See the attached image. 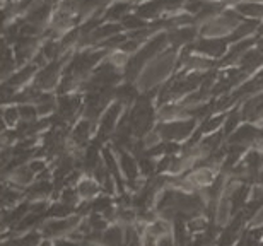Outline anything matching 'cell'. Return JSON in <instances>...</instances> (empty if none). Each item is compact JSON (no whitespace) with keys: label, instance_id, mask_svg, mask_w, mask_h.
<instances>
[{"label":"cell","instance_id":"cell-39","mask_svg":"<svg viewBox=\"0 0 263 246\" xmlns=\"http://www.w3.org/2000/svg\"><path fill=\"white\" fill-rule=\"evenodd\" d=\"M29 169L31 171H40V169H43V163H33L29 166Z\"/></svg>","mask_w":263,"mask_h":246},{"label":"cell","instance_id":"cell-34","mask_svg":"<svg viewBox=\"0 0 263 246\" xmlns=\"http://www.w3.org/2000/svg\"><path fill=\"white\" fill-rule=\"evenodd\" d=\"M17 193H14V192H10V190H4V203H5V205H7V203L9 202H15V200H17Z\"/></svg>","mask_w":263,"mask_h":246},{"label":"cell","instance_id":"cell-32","mask_svg":"<svg viewBox=\"0 0 263 246\" xmlns=\"http://www.w3.org/2000/svg\"><path fill=\"white\" fill-rule=\"evenodd\" d=\"M62 198H64V203L65 205H73V203L77 202V195L73 190H65L64 195H62Z\"/></svg>","mask_w":263,"mask_h":246},{"label":"cell","instance_id":"cell-41","mask_svg":"<svg viewBox=\"0 0 263 246\" xmlns=\"http://www.w3.org/2000/svg\"><path fill=\"white\" fill-rule=\"evenodd\" d=\"M260 34H263V26H261V28H260Z\"/></svg>","mask_w":263,"mask_h":246},{"label":"cell","instance_id":"cell-23","mask_svg":"<svg viewBox=\"0 0 263 246\" xmlns=\"http://www.w3.org/2000/svg\"><path fill=\"white\" fill-rule=\"evenodd\" d=\"M239 118H241V115H239L238 109L231 113L229 117H228V120H226V130H224V132H226V134H231V132H233V128L236 127V125H238Z\"/></svg>","mask_w":263,"mask_h":246},{"label":"cell","instance_id":"cell-30","mask_svg":"<svg viewBox=\"0 0 263 246\" xmlns=\"http://www.w3.org/2000/svg\"><path fill=\"white\" fill-rule=\"evenodd\" d=\"M140 169L144 175H151L152 171H154V163H152V159L149 158H142L140 159Z\"/></svg>","mask_w":263,"mask_h":246},{"label":"cell","instance_id":"cell-17","mask_svg":"<svg viewBox=\"0 0 263 246\" xmlns=\"http://www.w3.org/2000/svg\"><path fill=\"white\" fill-rule=\"evenodd\" d=\"M89 123L87 122H82V123H79L77 125V128L73 130V134H72V137H73V142H77V144H82V142H86V139H87V135H89Z\"/></svg>","mask_w":263,"mask_h":246},{"label":"cell","instance_id":"cell-11","mask_svg":"<svg viewBox=\"0 0 263 246\" xmlns=\"http://www.w3.org/2000/svg\"><path fill=\"white\" fill-rule=\"evenodd\" d=\"M48 12H50V5L48 4H43V5H40V7L36 9V10H33V12H29L28 17H26V21H28V24L38 26V24H41L46 19Z\"/></svg>","mask_w":263,"mask_h":246},{"label":"cell","instance_id":"cell-7","mask_svg":"<svg viewBox=\"0 0 263 246\" xmlns=\"http://www.w3.org/2000/svg\"><path fill=\"white\" fill-rule=\"evenodd\" d=\"M193 36H195V29H193V28H183V29L173 31V33L167 34V40H170L175 46H181L183 43L192 41Z\"/></svg>","mask_w":263,"mask_h":246},{"label":"cell","instance_id":"cell-20","mask_svg":"<svg viewBox=\"0 0 263 246\" xmlns=\"http://www.w3.org/2000/svg\"><path fill=\"white\" fill-rule=\"evenodd\" d=\"M130 5L128 4H117L113 5V7H109V10L106 12V19H118L122 17V15L127 12Z\"/></svg>","mask_w":263,"mask_h":246},{"label":"cell","instance_id":"cell-40","mask_svg":"<svg viewBox=\"0 0 263 246\" xmlns=\"http://www.w3.org/2000/svg\"><path fill=\"white\" fill-rule=\"evenodd\" d=\"M57 246H79V244L72 243V241H59V243H57Z\"/></svg>","mask_w":263,"mask_h":246},{"label":"cell","instance_id":"cell-5","mask_svg":"<svg viewBox=\"0 0 263 246\" xmlns=\"http://www.w3.org/2000/svg\"><path fill=\"white\" fill-rule=\"evenodd\" d=\"M120 106L122 104H115V106L109 109L108 115L104 117L103 120V123H101V128H99V135H98V142L101 144L104 139H106V135H109V132H111V128H113V125H115V120H117L118 117V113H120Z\"/></svg>","mask_w":263,"mask_h":246},{"label":"cell","instance_id":"cell-6","mask_svg":"<svg viewBox=\"0 0 263 246\" xmlns=\"http://www.w3.org/2000/svg\"><path fill=\"white\" fill-rule=\"evenodd\" d=\"M79 104H81V98H77V96H64V98H60L59 115L64 120L72 118L73 113H76V109L79 108Z\"/></svg>","mask_w":263,"mask_h":246},{"label":"cell","instance_id":"cell-19","mask_svg":"<svg viewBox=\"0 0 263 246\" xmlns=\"http://www.w3.org/2000/svg\"><path fill=\"white\" fill-rule=\"evenodd\" d=\"M104 241L109 246H123V236L120 233V229H109L106 236H104Z\"/></svg>","mask_w":263,"mask_h":246},{"label":"cell","instance_id":"cell-26","mask_svg":"<svg viewBox=\"0 0 263 246\" xmlns=\"http://www.w3.org/2000/svg\"><path fill=\"white\" fill-rule=\"evenodd\" d=\"M109 205H111V200H109V198H98L96 202L91 203V211H96V212L104 211L106 212L109 209Z\"/></svg>","mask_w":263,"mask_h":246},{"label":"cell","instance_id":"cell-8","mask_svg":"<svg viewBox=\"0 0 263 246\" xmlns=\"http://www.w3.org/2000/svg\"><path fill=\"white\" fill-rule=\"evenodd\" d=\"M241 64H243V67H245V72H251L258 65L263 64V53L261 51H248V53L243 55Z\"/></svg>","mask_w":263,"mask_h":246},{"label":"cell","instance_id":"cell-2","mask_svg":"<svg viewBox=\"0 0 263 246\" xmlns=\"http://www.w3.org/2000/svg\"><path fill=\"white\" fill-rule=\"evenodd\" d=\"M226 45H228V40H202L193 48L202 51V53L220 56L226 51Z\"/></svg>","mask_w":263,"mask_h":246},{"label":"cell","instance_id":"cell-24","mask_svg":"<svg viewBox=\"0 0 263 246\" xmlns=\"http://www.w3.org/2000/svg\"><path fill=\"white\" fill-rule=\"evenodd\" d=\"M70 212V205H65V203H59V205H53L50 209V216H55V217H65L68 216Z\"/></svg>","mask_w":263,"mask_h":246},{"label":"cell","instance_id":"cell-37","mask_svg":"<svg viewBox=\"0 0 263 246\" xmlns=\"http://www.w3.org/2000/svg\"><path fill=\"white\" fill-rule=\"evenodd\" d=\"M15 117H17V113H15L14 108L12 109H7V111H5V122H7V123H14Z\"/></svg>","mask_w":263,"mask_h":246},{"label":"cell","instance_id":"cell-38","mask_svg":"<svg viewBox=\"0 0 263 246\" xmlns=\"http://www.w3.org/2000/svg\"><path fill=\"white\" fill-rule=\"evenodd\" d=\"M144 246H156V236L152 233H147V236L144 239Z\"/></svg>","mask_w":263,"mask_h":246},{"label":"cell","instance_id":"cell-21","mask_svg":"<svg viewBox=\"0 0 263 246\" xmlns=\"http://www.w3.org/2000/svg\"><path fill=\"white\" fill-rule=\"evenodd\" d=\"M104 161H106L108 171H111V175L115 176V180H117L118 186H122V180H120V175H118V167H117V163H115L113 156L109 154L108 150H104Z\"/></svg>","mask_w":263,"mask_h":246},{"label":"cell","instance_id":"cell-13","mask_svg":"<svg viewBox=\"0 0 263 246\" xmlns=\"http://www.w3.org/2000/svg\"><path fill=\"white\" fill-rule=\"evenodd\" d=\"M122 167H123L125 175L128 176V180L132 181V185H134V180L137 176V164H135V161L125 153H122Z\"/></svg>","mask_w":263,"mask_h":246},{"label":"cell","instance_id":"cell-31","mask_svg":"<svg viewBox=\"0 0 263 246\" xmlns=\"http://www.w3.org/2000/svg\"><path fill=\"white\" fill-rule=\"evenodd\" d=\"M19 113H21V117L28 118L29 122H31V120H34V117H36V109L31 108V106H21L19 108Z\"/></svg>","mask_w":263,"mask_h":246},{"label":"cell","instance_id":"cell-22","mask_svg":"<svg viewBox=\"0 0 263 246\" xmlns=\"http://www.w3.org/2000/svg\"><path fill=\"white\" fill-rule=\"evenodd\" d=\"M60 50H62V45H57L55 41H46L43 46V55L50 56V59H55Z\"/></svg>","mask_w":263,"mask_h":246},{"label":"cell","instance_id":"cell-9","mask_svg":"<svg viewBox=\"0 0 263 246\" xmlns=\"http://www.w3.org/2000/svg\"><path fill=\"white\" fill-rule=\"evenodd\" d=\"M246 195H248V185H241L238 186L236 190L233 192V195H231V212H236L238 209H241L245 205V202H246Z\"/></svg>","mask_w":263,"mask_h":246},{"label":"cell","instance_id":"cell-15","mask_svg":"<svg viewBox=\"0 0 263 246\" xmlns=\"http://www.w3.org/2000/svg\"><path fill=\"white\" fill-rule=\"evenodd\" d=\"M34 69H36L34 65H29V67H26V69H24V70H21L19 74H15V75H12V77H10L9 84H10V86H12V87H14V86H19V84H23V82H24L26 79H29V77L34 74Z\"/></svg>","mask_w":263,"mask_h":246},{"label":"cell","instance_id":"cell-16","mask_svg":"<svg viewBox=\"0 0 263 246\" xmlns=\"http://www.w3.org/2000/svg\"><path fill=\"white\" fill-rule=\"evenodd\" d=\"M50 183L48 181H40V183H36L34 186H31L29 190H28V197L29 198H36V197H43L46 195V193L50 192Z\"/></svg>","mask_w":263,"mask_h":246},{"label":"cell","instance_id":"cell-28","mask_svg":"<svg viewBox=\"0 0 263 246\" xmlns=\"http://www.w3.org/2000/svg\"><path fill=\"white\" fill-rule=\"evenodd\" d=\"M79 188H81V195H82V197H91V195H94V193H96V190H98L96 185H94L92 181H82V183H81V186H79Z\"/></svg>","mask_w":263,"mask_h":246},{"label":"cell","instance_id":"cell-14","mask_svg":"<svg viewBox=\"0 0 263 246\" xmlns=\"http://www.w3.org/2000/svg\"><path fill=\"white\" fill-rule=\"evenodd\" d=\"M256 26H258V21H246L245 24H241L239 28L234 31V34H231V38H228V41H236V40L243 38V36L251 33V31H253Z\"/></svg>","mask_w":263,"mask_h":246},{"label":"cell","instance_id":"cell-33","mask_svg":"<svg viewBox=\"0 0 263 246\" xmlns=\"http://www.w3.org/2000/svg\"><path fill=\"white\" fill-rule=\"evenodd\" d=\"M220 122H222V117H219V118H214V120H210V122H209L207 125H205V123L202 125V128H200L198 132H200V134H203V132H210V130L217 127V125H219Z\"/></svg>","mask_w":263,"mask_h":246},{"label":"cell","instance_id":"cell-27","mask_svg":"<svg viewBox=\"0 0 263 246\" xmlns=\"http://www.w3.org/2000/svg\"><path fill=\"white\" fill-rule=\"evenodd\" d=\"M238 9L241 10V12L250 14V15H263V7H260V5H255V4H250V5H239Z\"/></svg>","mask_w":263,"mask_h":246},{"label":"cell","instance_id":"cell-35","mask_svg":"<svg viewBox=\"0 0 263 246\" xmlns=\"http://www.w3.org/2000/svg\"><path fill=\"white\" fill-rule=\"evenodd\" d=\"M173 161H175V159H173V158H171V156H166V158H164V159H162V161H161V163H159V164H157V171L167 169V167H170V164L173 163Z\"/></svg>","mask_w":263,"mask_h":246},{"label":"cell","instance_id":"cell-3","mask_svg":"<svg viewBox=\"0 0 263 246\" xmlns=\"http://www.w3.org/2000/svg\"><path fill=\"white\" fill-rule=\"evenodd\" d=\"M258 137H261V132H258L255 127H251V125H246V127H241L238 132H236L233 137L229 139V142L233 145H245L253 142Z\"/></svg>","mask_w":263,"mask_h":246},{"label":"cell","instance_id":"cell-25","mask_svg":"<svg viewBox=\"0 0 263 246\" xmlns=\"http://www.w3.org/2000/svg\"><path fill=\"white\" fill-rule=\"evenodd\" d=\"M176 244L178 246H186V231L181 221L176 222Z\"/></svg>","mask_w":263,"mask_h":246},{"label":"cell","instance_id":"cell-36","mask_svg":"<svg viewBox=\"0 0 263 246\" xmlns=\"http://www.w3.org/2000/svg\"><path fill=\"white\" fill-rule=\"evenodd\" d=\"M137 46H139V41H137V40H132V41H128V43H122V50H125V51H132V50H135Z\"/></svg>","mask_w":263,"mask_h":246},{"label":"cell","instance_id":"cell-1","mask_svg":"<svg viewBox=\"0 0 263 246\" xmlns=\"http://www.w3.org/2000/svg\"><path fill=\"white\" fill-rule=\"evenodd\" d=\"M193 127H195L193 122H178V123L159 125L157 130H159V134L162 135V139L171 140V139H185L193 130Z\"/></svg>","mask_w":263,"mask_h":246},{"label":"cell","instance_id":"cell-18","mask_svg":"<svg viewBox=\"0 0 263 246\" xmlns=\"http://www.w3.org/2000/svg\"><path fill=\"white\" fill-rule=\"evenodd\" d=\"M123 26L125 28H130V29H145V23L142 21V17H139L137 14H128L125 15L123 19Z\"/></svg>","mask_w":263,"mask_h":246},{"label":"cell","instance_id":"cell-10","mask_svg":"<svg viewBox=\"0 0 263 246\" xmlns=\"http://www.w3.org/2000/svg\"><path fill=\"white\" fill-rule=\"evenodd\" d=\"M166 5L161 2H151V4H144L137 9V15L139 17H156L157 14L161 12V9H164Z\"/></svg>","mask_w":263,"mask_h":246},{"label":"cell","instance_id":"cell-12","mask_svg":"<svg viewBox=\"0 0 263 246\" xmlns=\"http://www.w3.org/2000/svg\"><path fill=\"white\" fill-rule=\"evenodd\" d=\"M251 45H253V40H245V41H241V43L234 45V46H233V50H231V53L222 60V65L231 64V62H234L241 53H246V48H250Z\"/></svg>","mask_w":263,"mask_h":246},{"label":"cell","instance_id":"cell-29","mask_svg":"<svg viewBox=\"0 0 263 246\" xmlns=\"http://www.w3.org/2000/svg\"><path fill=\"white\" fill-rule=\"evenodd\" d=\"M193 180H195L197 183H202V185H205V183L212 181V175H210L209 171L202 169V171H198V173H195V175H193Z\"/></svg>","mask_w":263,"mask_h":246},{"label":"cell","instance_id":"cell-4","mask_svg":"<svg viewBox=\"0 0 263 246\" xmlns=\"http://www.w3.org/2000/svg\"><path fill=\"white\" fill-rule=\"evenodd\" d=\"M60 65H62V62H55V64L46 67V69L38 75V79H36V87H51L53 86Z\"/></svg>","mask_w":263,"mask_h":246}]
</instances>
